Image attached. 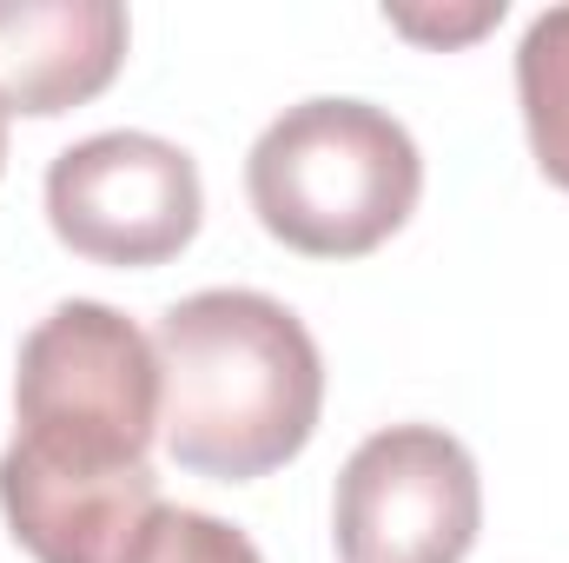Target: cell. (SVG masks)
<instances>
[{
  "mask_svg": "<svg viewBox=\"0 0 569 563\" xmlns=\"http://www.w3.org/2000/svg\"><path fill=\"white\" fill-rule=\"evenodd\" d=\"M120 563H266V557H259V544L239 524H226L212 511L152 504Z\"/></svg>",
  "mask_w": 569,
  "mask_h": 563,
  "instance_id": "cell-8",
  "label": "cell"
},
{
  "mask_svg": "<svg viewBox=\"0 0 569 563\" xmlns=\"http://www.w3.org/2000/svg\"><path fill=\"white\" fill-rule=\"evenodd\" d=\"M425 192V152L371 100H298L246 152L259 226L305 259H365Z\"/></svg>",
  "mask_w": 569,
  "mask_h": 563,
  "instance_id": "cell-3",
  "label": "cell"
},
{
  "mask_svg": "<svg viewBox=\"0 0 569 563\" xmlns=\"http://www.w3.org/2000/svg\"><path fill=\"white\" fill-rule=\"evenodd\" d=\"M483 531L477 457L443 424L371 431L331 491L338 563H463Z\"/></svg>",
  "mask_w": 569,
  "mask_h": 563,
  "instance_id": "cell-4",
  "label": "cell"
},
{
  "mask_svg": "<svg viewBox=\"0 0 569 563\" xmlns=\"http://www.w3.org/2000/svg\"><path fill=\"white\" fill-rule=\"evenodd\" d=\"M159 352L100 298H60L13 365V444L0 451V517L33 563H120L159 477Z\"/></svg>",
  "mask_w": 569,
  "mask_h": 563,
  "instance_id": "cell-1",
  "label": "cell"
},
{
  "mask_svg": "<svg viewBox=\"0 0 569 563\" xmlns=\"http://www.w3.org/2000/svg\"><path fill=\"white\" fill-rule=\"evenodd\" d=\"M0 166H7V113H0Z\"/></svg>",
  "mask_w": 569,
  "mask_h": 563,
  "instance_id": "cell-10",
  "label": "cell"
},
{
  "mask_svg": "<svg viewBox=\"0 0 569 563\" xmlns=\"http://www.w3.org/2000/svg\"><path fill=\"white\" fill-rule=\"evenodd\" d=\"M517 100H523V127L543 179L569 192V7H550L523 27Z\"/></svg>",
  "mask_w": 569,
  "mask_h": 563,
  "instance_id": "cell-7",
  "label": "cell"
},
{
  "mask_svg": "<svg viewBox=\"0 0 569 563\" xmlns=\"http://www.w3.org/2000/svg\"><path fill=\"white\" fill-rule=\"evenodd\" d=\"M385 20L398 27V33H411V40H470V33H483V27H497L503 20V0H477V7H463V13H418V7H385Z\"/></svg>",
  "mask_w": 569,
  "mask_h": 563,
  "instance_id": "cell-9",
  "label": "cell"
},
{
  "mask_svg": "<svg viewBox=\"0 0 569 563\" xmlns=\"http://www.w3.org/2000/svg\"><path fill=\"white\" fill-rule=\"evenodd\" d=\"M152 352L159 437L179 471L252 484L311 444L325 412V358L305 318L272 292H192L166 305Z\"/></svg>",
  "mask_w": 569,
  "mask_h": 563,
  "instance_id": "cell-2",
  "label": "cell"
},
{
  "mask_svg": "<svg viewBox=\"0 0 569 563\" xmlns=\"http://www.w3.org/2000/svg\"><path fill=\"white\" fill-rule=\"evenodd\" d=\"M199 166L159 134H93L47 166V226L93 266H166L199 239Z\"/></svg>",
  "mask_w": 569,
  "mask_h": 563,
  "instance_id": "cell-5",
  "label": "cell"
},
{
  "mask_svg": "<svg viewBox=\"0 0 569 563\" xmlns=\"http://www.w3.org/2000/svg\"><path fill=\"white\" fill-rule=\"evenodd\" d=\"M127 67L120 0H0V113H73Z\"/></svg>",
  "mask_w": 569,
  "mask_h": 563,
  "instance_id": "cell-6",
  "label": "cell"
}]
</instances>
